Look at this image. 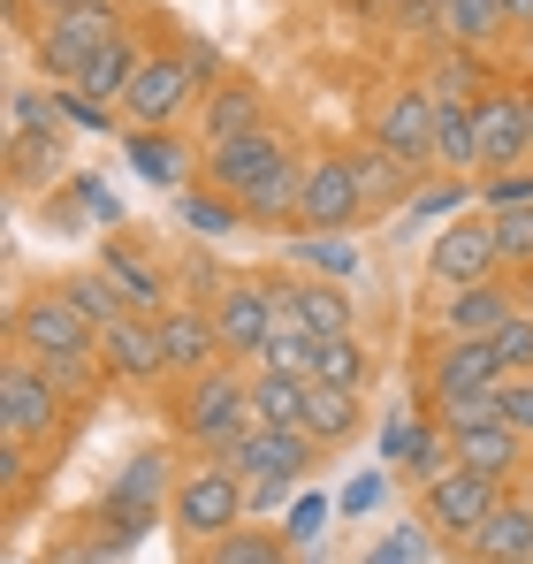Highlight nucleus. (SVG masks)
Masks as SVG:
<instances>
[{
    "instance_id": "3",
    "label": "nucleus",
    "mask_w": 533,
    "mask_h": 564,
    "mask_svg": "<svg viewBox=\"0 0 533 564\" xmlns=\"http://www.w3.org/2000/svg\"><path fill=\"white\" fill-rule=\"evenodd\" d=\"M252 427H260V420H252V381L237 375L229 359L183 381V397H176V435H183V451L221 458V451H229V443H244Z\"/></svg>"
},
{
    "instance_id": "52",
    "label": "nucleus",
    "mask_w": 533,
    "mask_h": 564,
    "mask_svg": "<svg viewBox=\"0 0 533 564\" xmlns=\"http://www.w3.org/2000/svg\"><path fill=\"white\" fill-rule=\"evenodd\" d=\"M503 15H511V31H533V0H503Z\"/></svg>"
},
{
    "instance_id": "19",
    "label": "nucleus",
    "mask_w": 533,
    "mask_h": 564,
    "mask_svg": "<svg viewBox=\"0 0 533 564\" xmlns=\"http://www.w3.org/2000/svg\"><path fill=\"white\" fill-rule=\"evenodd\" d=\"M519 313H526V305H519L503 282H472V290H449L443 336H457V344H496V328L519 321Z\"/></svg>"
},
{
    "instance_id": "30",
    "label": "nucleus",
    "mask_w": 533,
    "mask_h": 564,
    "mask_svg": "<svg viewBox=\"0 0 533 564\" xmlns=\"http://www.w3.org/2000/svg\"><path fill=\"white\" fill-rule=\"evenodd\" d=\"M153 527H161V511H145V503H122L115 488H107V496H99V503L85 511V534H99V542H107V550H122V557H130V550L153 534Z\"/></svg>"
},
{
    "instance_id": "7",
    "label": "nucleus",
    "mask_w": 533,
    "mask_h": 564,
    "mask_svg": "<svg viewBox=\"0 0 533 564\" xmlns=\"http://www.w3.org/2000/svg\"><path fill=\"white\" fill-rule=\"evenodd\" d=\"M435 122H443V107L427 85H389L366 107V145L396 153L412 176H435Z\"/></svg>"
},
{
    "instance_id": "21",
    "label": "nucleus",
    "mask_w": 533,
    "mask_h": 564,
    "mask_svg": "<svg viewBox=\"0 0 533 564\" xmlns=\"http://www.w3.org/2000/svg\"><path fill=\"white\" fill-rule=\"evenodd\" d=\"M282 260H290V275H305V282H344V290L366 275V252H358L351 229H336V237H305V229H297Z\"/></svg>"
},
{
    "instance_id": "20",
    "label": "nucleus",
    "mask_w": 533,
    "mask_h": 564,
    "mask_svg": "<svg viewBox=\"0 0 533 564\" xmlns=\"http://www.w3.org/2000/svg\"><path fill=\"white\" fill-rule=\"evenodd\" d=\"M465 564H533V503L503 496L488 511V527L465 542Z\"/></svg>"
},
{
    "instance_id": "46",
    "label": "nucleus",
    "mask_w": 533,
    "mask_h": 564,
    "mask_svg": "<svg viewBox=\"0 0 533 564\" xmlns=\"http://www.w3.org/2000/svg\"><path fill=\"white\" fill-rule=\"evenodd\" d=\"M381 23H396V31H435V8L427 0H366Z\"/></svg>"
},
{
    "instance_id": "28",
    "label": "nucleus",
    "mask_w": 533,
    "mask_h": 564,
    "mask_svg": "<svg viewBox=\"0 0 533 564\" xmlns=\"http://www.w3.org/2000/svg\"><path fill=\"white\" fill-rule=\"evenodd\" d=\"M297 198H305V161H282V169H274L237 214H244L252 229H297Z\"/></svg>"
},
{
    "instance_id": "5",
    "label": "nucleus",
    "mask_w": 533,
    "mask_h": 564,
    "mask_svg": "<svg viewBox=\"0 0 533 564\" xmlns=\"http://www.w3.org/2000/svg\"><path fill=\"white\" fill-rule=\"evenodd\" d=\"M62 427H69V412H62V381L46 375L39 359L8 351V367H0V443L54 451V443H62Z\"/></svg>"
},
{
    "instance_id": "29",
    "label": "nucleus",
    "mask_w": 533,
    "mask_h": 564,
    "mask_svg": "<svg viewBox=\"0 0 533 564\" xmlns=\"http://www.w3.org/2000/svg\"><path fill=\"white\" fill-rule=\"evenodd\" d=\"M435 176H457V184L480 176V122H472V107H443V122H435Z\"/></svg>"
},
{
    "instance_id": "25",
    "label": "nucleus",
    "mask_w": 533,
    "mask_h": 564,
    "mask_svg": "<svg viewBox=\"0 0 533 564\" xmlns=\"http://www.w3.org/2000/svg\"><path fill=\"white\" fill-rule=\"evenodd\" d=\"M176 480H183V473H176V458H168V451L153 443V451H138L130 466L115 473L107 488H115L122 503H145V511H161V519H168V503H176Z\"/></svg>"
},
{
    "instance_id": "41",
    "label": "nucleus",
    "mask_w": 533,
    "mask_h": 564,
    "mask_svg": "<svg viewBox=\"0 0 533 564\" xmlns=\"http://www.w3.org/2000/svg\"><path fill=\"white\" fill-rule=\"evenodd\" d=\"M488 221H496L503 268H533V206H519V214H488Z\"/></svg>"
},
{
    "instance_id": "6",
    "label": "nucleus",
    "mask_w": 533,
    "mask_h": 564,
    "mask_svg": "<svg viewBox=\"0 0 533 564\" xmlns=\"http://www.w3.org/2000/svg\"><path fill=\"white\" fill-rule=\"evenodd\" d=\"M168 527H176L183 542L214 550L221 534H237V527H244V480L221 466V458H198V466H183L176 503H168Z\"/></svg>"
},
{
    "instance_id": "2",
    "label": "nucleus",
    "mask_w": 533,
    "mask_h": 564,
    "mask_svg": "<svg viewBox=\"0 0 533 564\" xmlns=\"http://www.w3.org/2000/svg\"><path fill=\"white\" fill-rule=\"evenodd\" d=\"M214 85H221V77H214V54H206L198 39H161V46L145 54L130 99H122V115H130L138 130H168V122L191 115Z\"/></svg>"
},
{
    "instance_id": "31",
    "label": "nucleus",
    "mask_w": 533,
    "mask_h": 564,
    "mask_svg": "<svg viewBox=\"0 0 533 564\" xmlns=\"http://www.w3.org/2000/svg\"><path fill=\"white\" fill-rule=\"evenodd\" d=\"M198 564H297V542L282 534V527H260V519H244L237 534H221L214 550Z\"/></svg>"
},
{
    "instance_id": "10",
    "label": "nucleus",
    "mask_w": 533,
    "mask_h": 564,
    "mask_svg": "<svg viewBox=\"0 0 533 564\" xmlns=\"http://www.w3.org/2000/svg\"><path fill=\"white\" fill-rule=\"evenodd\" d=\"M358 214H366V198H358L351 153H313L305 161V198H297V229L305 237H336V229H358Z\"/></svg>"
},
{
    "instance_id": "1",
    "label": "nucleus",
    "mask_w": 533,
    "mask_h": 564,
    "mask_svg": "<svg viewBox=\"0 0 533 564\" xmlns=\"http://www.w3.org/2000/svg\"><path fill=\"white\" fill-rule=\"evenodd\" d=\"M8 351L39 359L46 375L62 381V397H91V389H99V367H107V359H99V328H91L62 290H39V297L15 305Z\"/></svg>"
},
{
    "instance_id": "45",
    "label": "nucleus",
    "mask_w": 533,
    "mask_h": 564,
    "mask_svg": "<svg viewBox=\"0 0 533 564\" xmlns=\"http://www.w3.org/2000/svg\"><path fill=\"white\" fill-rule=\"evenodd\" d=\"M427 542H435L427 527H396V534H389V542H381L366 564H412V557H427Z\"/></svg>"
},
{
    "instance_id": "4",
    "label": "nucleus",
    "mask_w": 533,
    "mask_h": 564,
    "mask_svg": "<svg viewBox=\"0 0 533 564\" xmlns=\"http://www.w3.org/2000/svg\"><path fill=\"white\" fill-rule=\"evenodd\" d=\"M130 31V15H122V0H77V8H62V15H46L39 23V39H31V54H39V69L54 77V85H77L91 62L115 46Z\"/></svg>"
},
{
    "instance_id": "8",
    "label": "nucleus",
    "mask_w": 533,
    "mask_h": 564,
    "mask_svg": "<svg viewBox=\"0 0 533 564\" xmlns=\"http://www.w3.org/2000/svg\"><path fill=\"white\" fill-rule=\"evenodd\" d=\"M496 503H503V480H496V473L449 466V473H435V480L420 488V527H427L435 542H449V550H465V542L488 527Z\"/></svg>"
},
{
    "instance_id": "18",
    "label": "nucleus",
    "mask_w": 533,
    "mask_h": 564,
    "mask_svg": "<svg viewBox=\"0 0 533 564\" xmlns=\"http://www.w3.org/2000/svg\"><path fill=\"white\" fill-rule=\"evenodd\" d=\"M266 130V99L252 77H221L206 107H198V153H214V145H229V138H252Z\"/></svg>"
},
{
    "instance_id": "16",
    "label": "nucleus",
    "mask_w": 533,
    "mask_h": 564,
    "mask_svg": "<svg viewBox=\"0 0 533 564\" xmlns=\"http://www.w3.org/2000/svg\"><path fill=\"white\" fill-rule=\"evenodd\" d=\"M99 359H107V375L130 381V389H153V381L168 375V351H161V328H153V313H130V321L99 328Z\"/></svg>"
},
{
    "instance_id": "53",
    "label": "nucleus",
    "mask_w": 533,
    "mask_h": 564,
    "mask_svg": "<svg viewBox=\"0 0 533 564\" xmlns=\"http://www.w3.org/2000/svg\"><path fill=\"white\" fill-rule=\"evenodd\" d=\"M23 8H39V15H62V8H77V0H23Z\"/></svg>"
},
{
    "instance_id": "23",
    "label": "nucleus",
    "mask_w": 533,
    "mask_h": 564,
    "mask_svg": "<svg viewBox=\"0 0 533 564\" xmlns=\"http://www.w3.org/2000/svg\"><path fill=\"white\" fill-rule=\"evenodd\" d=\"M480 77H488L480 54H472V46H449V39H443V54L420 69V85L435 93V107H480V99L496 93V85H480Z\"/></svg>"
},
{
    "instance_id": "22",
    "label": "nucleus",
    "mask_w": 533,
    "mask_h": 564,
    "mask_svg": "<svg viewBox=\"0 0 533 564\" xmlns=\"http://www.w3.org/2000/svg\"><path fill=\"white\" fill-rule=\"evenodd\" d=\"M449 451H457V466L496 473V480H511V473L526 466V435H519V427H503V420H472V427H457V435H449Z\"/></svg>"
},
{
    "instance_id": "43",
    "label": "nucleus",
    "mask_w": 533,
    "mask_h": 564,
    "mask_svg": "<svg viewBox=\"0 0 533 564\" xmlns=\"http://www.w3.org/2000/svg\"><path fill=\"white\" fill-rule=\"evenodd\" d=\"M496 420H503V427H519V435L533 443V375H511L503 389H496Z\"/></svg>"
},
{
    "instance_id": "49",
    "label": "nucleus",
    "mask_w": 533,
    "mask_h": 564,
    "mask_svg": "<svg viewBox=\"0 0 533 564\" xmlns=\"http://www.w3.org/2000/svg\"><path fill=\"white\" fill-rule=\"evenodd\" d=\"M282 534H290V542L305 550V542L320 534V496H297V503H290V519H282Z\"/></svg>"
},
{
    "instance_id": "48",
    "label": "nucleus",
    "mask_w": 533,
    "mask_h": 564,
    "mask_svg": "<svg viewBox=\"0 0 533 564\" xmlns=\"http://www.w3.org/2000/svg\"><path fill=\"white\" fill-rule=\"evenodd\" d=\"M290 488H297V480H244V519H266V511H282V496H290Z\"/></svg>"
},
{
    "instance_id": "37",
    "label": "nucleus",
    "mask_w": 533,
    "mask_h": 564,
    "mask_svg": "<svg viewBox=\"0 0 533 564\" xmlns=\"http://www.w3.org/2000/svg\"><path fill=\"white\" fill-rule=\"evenodd\" d=\"M313 359H320V336H305V328H274V336H266V351L252 359V367H260V375L313 381Z\"/></svg>"
},
{
    "instance_id": "26",
    "label": "nucleus",
    "mask_w": 533,
    "mask_h": 564,
    "mask_svg": "<svg viewBox=\"0 0 533 564\" xmlns=\"http://www.w3.org/2000/svg\"><path fill=\"white\" fill-rule=\"evenodd\" d=\"M297 328L305 336H320V344H336V336H358V305L344 282H305L297 275Z\"/></svg>"
},
{
    "instance_id": "50",
    "label": "nucleus",
    "mask_w": 533,
    "mask_h": 564,
    "mask_svg": "<svg viewBox=\"0 0 533 564\" xmlns=\"http://www.w3.org/2000/svg\"><path fill=\"white\" fill-rule=\"evenodd\" d=\"M69 191L85 198V214H91V221H122V198H107V184H99V176H77Z\"/></svg>"
},
{
    "instance_id": "39",
    "label": "nucleus",
    "mask_w": 533,
    "mask_h": 564,
    "mask_svg": "<svg viewBox=\"0 0 533 564\" xmlns=\"http://www.w3.org/2000/svg\"><path fill=\"white\" fill-rule=\"evenodd\" d=\"M472 198H480V214H519V206H533V169L480 176V184H472Z\"/></svg>"
},
{
    "instance_id": "51",
    "label": "nucleus",
    "mask_w": 533,
    "mask_h": 564,
    "mask_svg": "<svg viewBox=\"0 0 533 564\" xmlns=\"http://www.w3.org/2000/svg\"><path fill=\"white\" fill-rule=\"evenodd\" d=\"M373 503H381V473H366V480H351V488H344V503H336V511H344V519H366V511H373Z\"/></svg>"
},
{
    "instance_id": "27",
    "label": "nucleus",
    "mask_w": 533,
    "mask_h": 564,
    "mask_svg": "<svg viewBox=\"0 0 533 564\" xmlns=\"http://www.w3.org/2000/svg\"><path fill=\"white\" fill-rule=\"evenodd\" d=\"M358 420H366V397H351V389H328V381H305V435H313L320 451L351 443Z\"/></svg>"
},
{
    "instance_id": "34",
    "label": "nucleus",
    "mask_w": 533,
    "mask_h": 564,
    "mask_svg": "<svg viewBox=\"0 0 533 564\" xmlns=\"http://www.w3.org/2000/svg\"><path fill=\"white\" fill-rule=\"evenodd\" d=\"M62 297L85 313L91 328H115V321H130V313H138V305L107 282V268H77V275H62Z\"/></svg>"
},
{
    "instance_id": "36",
    "label": "nucleus",
    "mask_w": 533,
    "mask_h": 564,
    "mask_svg": "<svg viewBox=\"0 0 533 564\" xmlns=\"http://www.w3.org/2000/svg\"><path fill=\"white\" fill-rule=\"evenodd\" d=\"M313 381L366 397V381H373V351H366L358 336H336V344H320V359H313Z\"/></svg>"
},
{
    "instance_id": "12",
    "label": "nucleus",
    "mask_w": 533,
    "mask_h": 564,
    "mask_svg": "<svg viewBox=\"0 0 533 564\" xmlns=\"http://www.w3.org/2000/svg\"><path fill=\"white\" fill-rule=\"evenodd\" d=\"M427 268H435V282H449V290L496 282V275H503V245H496V221H488L480 206H472V214H457L443 237H435Z\"/></svg>"
},
{
    "instance_id": "9",
    "label": "nucleus",
    "mask_w": 533,
    "mask_h": 564,
    "mask_svg": "<svg viewBox=\"0 0 533 564\" xmlns=\"http://www.w3.org/2000/svg\"><path fill=\"white\" fill-rule=\"evenodd\" d=\"M282 161H297L290 153V138L266 122V130H252V138H229V145H214V153H198V184L206 191H221L229 206H244L252 191L282 169Z\"/></svg>"
},
{
    "instance_id": "35",
    "label": "nucleus",
    "mask_w": 533,
    "mask_h": 564,
    "mask_svg": "<svg viewBox=\"0 0 533 564\" xmlns=\"http://www.w3.org/2000/svg\"><path fill=\"white\" fill-rule=\"evenodd\" d=\"M252 420H260V427H290V435H305V381L252 375Z\"/></svg>"
},
{
    "instance_id": "38",
    "label": "nucleus",
    "mask_w": 533,
    "mask_h": 564,
    "mask_svg": "<svg viewBox=\"0 0 533 564\" xmlns=\"http://www.w3.org/2000/svg\"><path fill=\"white\" fill-rule=\"evenodd\" d=\"M130 161H138L153 184H183V176H191V145H183V138H161V130H138V138H130Z\"/></svg>"
},
{
    "instance_id": "14",
    "label": "nucleus",
    "mask_w": 533,
    "mask_h": 564,
    "mask_svg": "<svg viewBox=\"0 0 533 564\" xmlns=\"http://www.w3.org/2000/svg\"><path fill=\"white\" fill-rule=\"evenodd\" d=\"M221 466L237 473V480H305V473L320 466V443L313 435H290V427H252L244 443H229L221 451Z\"/></svg>"
},
{
    "instance_id": "13",
    "label": "nucleus",
    "mask_w": 533,
    "mask_h": 564,
    "mask_svg": "<svg viewBox=\"0 0 533 564\" xmlns=\"http://www.w3.org/2000/svg\"><path fill=\"white\" fill-rule=\"evenodd\" d=\"M480 122V176H503V169H533V99L526 93H488L472 107ZM472 176V184H480Z\"/></svg>"
},
{
    "instance_id": "32",
    "label": "nucleus",
    "mask_w": 533,
    "mask_h": 564,
    "mask_svg": "<svg viewBox=\"0 0 533 564\" xmlns=\"http://www.w3.org/2000/svg\"><path fill=\"white\" fill-rule=\"evenodd\" d=\"M351 169H358V198H366V214H389V206H404V191H412V169H404L396 153H381V145H358Z\"/></svg>"
},
{
    "instance_id": "40",
    "label": "nucleus",
    "mask_w": 533,
    "mask_h": 564,
    "mask_svg": "<svg viewBox=\"0 0 533 564\" xmlns=\"http://www.w3.org/2000/svg\"><path fill=\"white\" fill-rule=\"evenodd\" d=\"M214 198H221V191H183L176 206H183V221H191V229H206V237H237V221H244V214H237V206H214Z\"/></svg>"
},
{
    "instance_id": "24",
    "label": "nucleus",
    "mask_w": 533,
    "mask_h": 564,
    "mask_svg": "<svg viewBox=\"0 0 533 564\" xmlns=\"http://www.w3.org/2000/svg\"><path fill=\"white\" fill-rule=\"evenodd\" d=\"M99 268H107V282H115L138 313H161V305H168V282H161V268H153V252H145V245H115V237H107Z\"/></svg>"
},
{
    "instance_id": "17",
    "label": "nucleus",
    "mask_w": 533,
    "mask_h": 564,
    "mask_svg": "<svg viewBox=\"0 0 533 564\" xmlns=\"http://www.w3.org/2000/svg\"><path fill=\"white\" fill-rule=\"evenodd\" d=\"M153 328H161V351H168V375L176 381H191V375H206V367L229 359L221 336H214V313H198V305H161Z\"/></svg>"
},
{
    "instance_id": "42",
    "label": "nucleus",
    "mask_w": 533,
    "mask_h": 564,
    "mask_svg": "<svg viewBox=\"0 0 533 564\" xmlns=\"http://www.w3.org/2000/svg\"><path fill=\"white\" fill-rule=\"evenodd\" d=\"M496 359H503V375H533V313L496 328Z\"/></svg>"
},
{
    "instance_id": "47",
    "label": "nucleus",
    "mask_w": 533,
    "mask_h": 564,
    "mask_svg": "<svg viewBox=\"0 0 533 564\" xmlns=\"http://www.w3.org/2000/svg\"><path fill=\"white\" fill-rule=\"evenodd\" d=\"M46 564H130L122 550H107L99 534H77V542H62V550H46Z\"/></svg>"
},
{
    "instance_id": "11",
    "label": "nucleus",
    "mask_w": 533,
    "mask_h": 564,
    "mask_svg": "<svg viewBox=\"0 0 533 564\" xmlns=\"http://www.w3.org/2000/svg\"><path fill=\"white\" fill-rule=\"evenodd\" d=\"M206 313H214V336H221L229 359H260L266 336L282 328V321H274V297H266V275H229L214 290Z\"/></svg>"
},
{
    "instance_id": "33",
    "label": "nucleus",
    "mask_w": 533,
    "mask_h": 564,
    "mask_svg": "<svg viewBox=\"0 0 533 564\" xmlns=\"http://www.w3.org/2000/svg\"><path fill=\"white\" fill-rule=\"evenodd\" d=\"M503 31H511L503 0H449V8H443V39H449V46H472V54H488Z\"/></svg>"
},
{
    "instance_id": "44",
    "label": "nucleus",
    "mask_w": 533,
    "mask_h": 564,
    "mask_svg": "<svg viewBox=\"0 0 533 564\" xmlns=\"http://www.w3.org/2000/svg\"><path fill=\"white\" fill-rule=\"evenodd\" d=\"M54 107H62V122H77V130H115V115H107L99 99L69 93V85H54Z\"/></svg>"
},
{
    "instance_id": "15",
    "label": "nucleus",
    "mask_w": 533,
    "mask_h": 564,
    "mask_svg": "<svg viewBox=\"0 0 533 564\" xmlns=\"http://www.w3.org/2000/svg\"><path fill=\"white\" fill-rule=\"evenodd\" d=\"M503 359H496V344H457L443 336L435 344V359H427V397L435 404H457V397H496L503 389Z\"/></svg>"
}]
</instances>
